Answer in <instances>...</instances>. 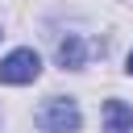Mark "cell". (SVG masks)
I'll use <instances>...</instances> for the list:
<instances>
[{
  "label": "cell",
  "mask_w": 133,
  "mask_h": 133,
  "mask_svg": "<svg viewBox=\"0 0 133 133\" xmlns=\"http://www.w3.org/2000/svg\"><path fill=\"white\" fill-rule=\"evenodd\" d=\"M125 71H129V75H133V50H129V66H125Z\"/></svg>",
  "instance_id": "5b68a950"
},
{
  "label": "cell",
  "mask_w": 133,
  "mask_h": 133,
  "mask_svg": "<svg viewBox=\"0 0 133 133\" xmlns=\"http://www.w3.org/2000/svg\"><path fill=\"white\" fill-rule=\"evenodd\" d=\"M83 58H87L83 37H79V33H66V37L58 42V62H62L66 71H79V66H83Z\"/></svg>",
  "instance_id": "277c9868"
},
{
  "label": "cell",
  "mask_w": 133,
  "mask_h": 133,
  "mask_svg": "<svg viewBox=\"0 0 133 133\" xmlns=\"http://www.w3.org/2000/svg\"><path fill=\"white\" fill-rule=\"evenodd\" d=\"M133 129V108L125 100H104V133H129Z\"/></svg>",
  "instance_id": "3957f363"
},
{
  "label": "cell",
  "mask_w": 133,
  "mask_h": 133,
  "mask_svg": "<svg viewBox=\"0 0 133 133\" xmlns=\"http://www.w3.org/2000/svg\"><path fill=\"white\" fill-rule=\"evenodd\" d=\"M37 129H46V133H75L79 125H83V116H79V104L71 100V96H50L42 108H37Z\"/></svg>",
  "instance_id": "6da1fadb"
},
{
  "label": "cell",
  "mask_w": 133,
  "mask_h": 133,
  "mask_svg": "<svg viewBox=\"0 0 133 133\" xmlns=\"http://www.w3.org/2000/svg\"><path fill=\"white\" fill-rule=\"evenodd\" d=\"M37 75H42V58H37V50H12V54L0 62V83L21 87V83H33Z\"/></svg>",
  "instance_id": "7a4b0ae2"
}]
</instances>
